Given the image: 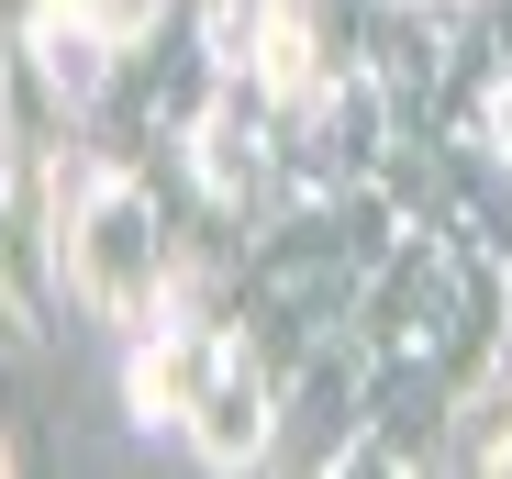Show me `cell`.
Listing matches in <instances>:
<instances>
[{
    "mask_svg": "<svg viewBox=\"0 0 512 479\" xmlns=\"http://www.w3.org/2000/svg\"><path fill=\"white\" fill-rule=\"evenodd\" d=\"M67 279L90 312H112V324H145L156 312V279H167V246H156V212L134 179H101L90 212L67 223Z\"/></svg>",
    "mask_w": 512,
    "mask_h": 479,
    "instance_id": "cell-1",
    "label": "cell"
}]
</instances>
